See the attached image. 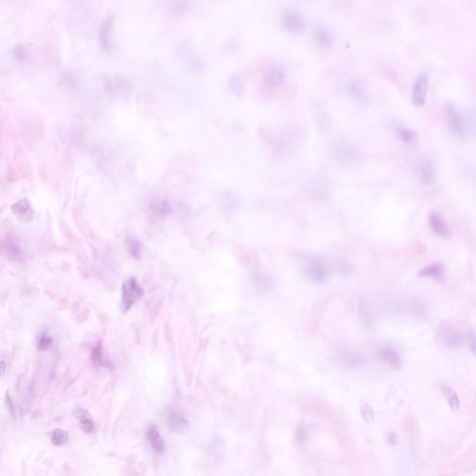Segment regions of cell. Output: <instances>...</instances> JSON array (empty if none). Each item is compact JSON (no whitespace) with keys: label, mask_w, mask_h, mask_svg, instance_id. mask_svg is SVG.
Instances as JSON below:
<instances>
[{"label":"cell","mask_w":476,"mask_h":476,"mask_svg":"<svg viewBox=\"0 0 476 476\" xmlns=\"http://www.w3.org/2000/svg\"><path fill=\"white\" fill-rule=\"evenodd\" d=\"M419 176L425 185H430L435 181V169L432 162L426 161L420 166Z\"/></svg>","instance_id":"13"},{"label":"cell","mask_w":476,"mask_h":476,"mask_svg":"<svg viewBox=\"0 0 476 476\" xmlns=\"http://www.w3.org/2000/svg\"><path fill=\"white\" fill-rule=\"evenodd\" d=\"M468 340H469L470 349L476 356V337L475 336V334H469L468 335Z\"/></svg>","instance_id":"24"},{"label":"cell","mask_w":476,"mask_h":476,"mask_svg":"<svg viewBox=\"0 0 476 476\" xmlns=\"http://www.w3.org/2000/svg\"><path fill=\"white\" fill-rule=\"evenodd\" d=\"M397 135L399 139L404 141L405 143L411 144L416 142L417 139V133L414 130H411L409 128L407 127H399L397 129Z\"/></svg>","instance_id":"14"},{"label":"cell","mask_w":476,"mask_h":476,"mask_svg":"<svg viewBox=\"0 0 476 476\" xmlns=\"http://www.w3.org/2000/svg\"><path fill=\"white\" fill-rule=\"evenodd\" d=\"M5 366H6V364H5V362L2 360V374L5 373Z\"/></svg>","instance_id":"26"},{"label":"cell","mask_w":476,"mask_h":476,"mask_svg":"<svg viewBox=\"0 0 476 476\" xmlns=\"http://www.w3.org/2000/svg\"><path fill=\"white\" fill-rule=\"evenodd\" d=\"M69 440L68 432L63 429H55L53 430L51 435L52 444L55 447H61L66 444Z\"/></svg>","instance_id":"17"},{"label":"cell","mask_w":476,"mask_h":476,"mask_svg":"<svg viewBox=\"0 0 476 476\" xmlns=\"http://www.w3.org/2000/svg\"><path fill=\"white\" fill-rule=\"evenodd\" d=\"M73 416L76 417L80 424L81 429L87 433L94 432L96 429L95 422L90 414L84 408H77L73 411Z\"/></svg>","instance_id":"9"},{"label":"cell","mask_w":476,"mask_h":476,"mask_svg":"<svg viewBox=\"0 0 476 476\" xmlns=\"http://www.w3.org/2000/svg\"><path fill=\"white\" fill-rule=\"evenodd\" d=\"M445 111H446L447 123L451 132L457 136H460V137L464 136L466 132L465 120L454 103L450 102L447 103L446 104Z\"/></svg>","instance_id":"2"},{"label":"cell","mask_w":476,"mask_h":476,"mask_svg":"<svg viewBox=\"0 0 476 476\" xmlns=\"http://www.w3.org/2000/svg\"><path fill=\"white\" fill-rule=\"evenodd\" d=\"M52 339L49 337L47 334L42 335L39 337L37 340V348L38 351H46L51 344H52Z\"/></svg>","instance_id":"21"},{"label":"cell","mask_w":476,"mask_h":476,"mask_svg":"<svg viewBox=\"0 0 476 476\" xmlns=\"http://www.w3.org/2000/svg\"><path fill=\"white\" fill-rule=\"evenodd\" d=\"M284 24L286 29L293 33H300L305 28V23L302 18L294 12L287 13L284 19Z\"/></svg>","instance_id":"11"},{"label":"cell","mask_w":476,"mask_h":476,"mask_svg":"<svg viewBox=\"0 0 476 476\" xmlns=\"http://www.w3.org/2000/svg\"><path fill=\"white\" fill-rule=\"evenodd\" d=\"M428 220H429L430 227L432 228L435 235H438L441 238H444V239H448L451 236L450 229L440 214L435 211H432L429 214Z\"/></svg>","instance_id":"6"},{"label":"cell","mask_w":476,"mask_h":476,"mask_svg":"<svg viewBox=\"0 0 476 476\" xmlns=\"http://www.w3.org/2000/svg\"><path fill=\"white\" fill-rule=\"evenodd\" d=\"M316 39L323 47H330L331 45L330 36L324 29L318 30L316 34Z\"/></svg>","instance_id":"20"},{"label":"cell","mask_w":476,"mask_h":476,"mask_svg":"<svg viewBox=\"0 0 476 476\" xmlns=\"http://www.w3.org/2000/svg\"><path fill=\"white\" fill-rule=\"evenodd\" d=\"M437 338L442 344L450 349L458 348L462 343V334L448 325L440 327L437 331Z\"/></svg>","instance_id":"3"},{"label":"cell","mask_w":476,"mask_h":476,"mask_svg":"<svg viewBox=\"0 0 476 476\" xmlns=\"http://www.w3.org/2000/svg\"><path fill=\"white\" fill-rule=\"evenodd\" d=\"M143 296V288L139 286L136 278L132 277L125 281L122 286V309L128 312Z\"/></svg>","instance_id":"1"},{"label":"cell","mask_w":476,"mask_h":476,"mask_svg":"<svg viewBox=\"0 0 476 476\" xmlns=\"http://www.w3.org/2000/svg\"><path fill=\"white\" fill-rule=\"evenodd\" d=\"M92 360H93V362L96 363V364L104 366V365H103V351H102V344H101V343L98 345L95 349L93 350V352H92Z\"/></svg>","instance_id":"22"},{"label":"cell","mask_w":476,"mask_h":476,"mask_svg":"<svg viewBox=\"0 0 476 476\" xmlns=\"http://www.w3.org/2000/svg\"><path fill=\"white\" fill-rule=\"evenodd\" d=\"M15 214L20 216L22 219H29L33 214V210L31 209L30 204L26 200H22L15 204L12 207Z\"/></svg>","instance_id":"15"},{"label":"cell","mask_w":476,"mask_h":476,"mask_svg":"<svg viewBox=\"0 0 476 476\" xmlns=\"http://www.w3.org/2000/svg\"><path fill=\"white\" fill-rule=\"evenodd\" d=\"M167 423L171 431L178 433L187 431L189 427V421L183 413L173 408L167 411Z\"/></svg>","instance_id":"5"},{"label":"cell","mask_w":476,"mask_h":476,"mask_svg":"<svg viewBox=\"0 0 476 476\" xmlns=\"http://www.w3.org/2000/svg\"><path fill=\"white\" fill-rule=\"evenodd\" d=\"M387 441H388L390 446L395 447L398 444V437L396 436V434H395V433H389L388 436H387Z\"/></svg>","instance_id":"25"},{"label":"cell","mask_w":476,"mask_h":476,"mask_svg":"<svg viewBox=\"0 0 476 476\" xmlns=\"http://www.w3.org/2000/svg\"><path fill=\"white\" fill-rule=\"evenodd\" d=\"M349 91L352 93V96H354V98H358V99H362L363 96L365 95V92L363 90V88H360L358 85H354V84H352L351 87L349 88Z\"/></svg>","instance_id":"23"},{"label":"cell","mask_w":476,"mask_h":476,"mask_svg":"<svg viewBox=\"0 0 476 476\" xmlns=\"http://www.w3.org/2000/svg\"><path fill=\"white\" fill-rule=\"evenodd\" d=\"M361 413L364 419L366 420L367 423H370L374 420L373 409L369 405L366 403H363L361 405Z\"/></svg>","instance_id":"19"},{"label":"cell","mask_w":476,"mask_h":476,"mask_svg":"<svg viewBox=\"0 0 476 476\" xmlns=\"http://www.w3.org/2000/svg\"><path fill=\"white\" fill-rule=\"evenodd\" d=\"M381 358L383 359L389 366L395 369H400L402 366V360L399 354L391 347H384L381 350Z\"/></svg>","instance_id":"12"},{"label":"cell","mask_w":476,"mask_h":476,"mask_svg":"<svg viewBox=\"0 0 476 476\" xmlns=\"http://www.w3.org/2000/svg\"><path fill=\"white\" fill-rule=\"evenodd\" d=\"M443 394L448 402L450 408L453 411L458 410L460 408V399L454 391L448 386L443 387Z\"/></svg>","instance_id":"16"},{"label":"cell","mask_w":476,"mask_h":476,"mask_svg":"<svg viewBox=\"0 0 476 476\" xmlns=\"http://www.w3.org/2000/svg\"><path fill=\"white\" fill-rule=\"evenodd\" d=\"M147 440L150 443V446L153 448L154 452L162 454L166 450V443L164 439L162 438L161 434L158 431L157 427L152 425L146 433Z\"/></svg>","instance_id":"8"},{"label":"cell","mask_w":476,"mask_h":476,"mask_svg":"<svg viewBox=\"0 0 476 476\" xmlns=\"http://www.w3.org/2000/svg\"><path fill=\"white\" fill-rule=\"evenodd\" d=\"M428 88L429 77L426 73H422L417 77L412 90V103L416 107H422L424 105Z\"/></svg>","instance_id":"4"},{"label":"cell","mask_w":476,"mask_h":476,"mask_svg":"<svg viewBox=\"0 0 476 476\" xmlns=\"http://www.w3.org/2000/svg\"><path fill=\"white\" fill-rule=\"evenodd\" d=\"M419 276L435 279L437 281H443L446 276L445 268L441 264H432L424 267L419 272Z\"/></svg>","instance_id":"10"},{"label":"cell","mask_w":476,"mask_h":476,"mask_svg":"<svg viewBox=\"0 0 476 476\" xmlns=\"http://www.w3.org/2000/svg\"><path fill=\"white\" fill-rule=\"evenodd\" d=\"M307 265L309 275L315 282H323L328 277L329 271L322 260L318 258H310Z\"/></svg>","instance_id":"7"},{"label":"cell","mask_w":476,"mask_h":476,"mask_svg":"<svg viewBox=\"0 0 476 476\" xmlns=\"http://www.w3.org/2000/svg\"><path fill=\"white\" fill-rule=\"evenodd\" d=\"M284 79V73H282L280 70H273L269 73H267L265 77V83L270 86V87H274L279 85Z\"/></svg>","instance_id":"18"}]
</instances>
